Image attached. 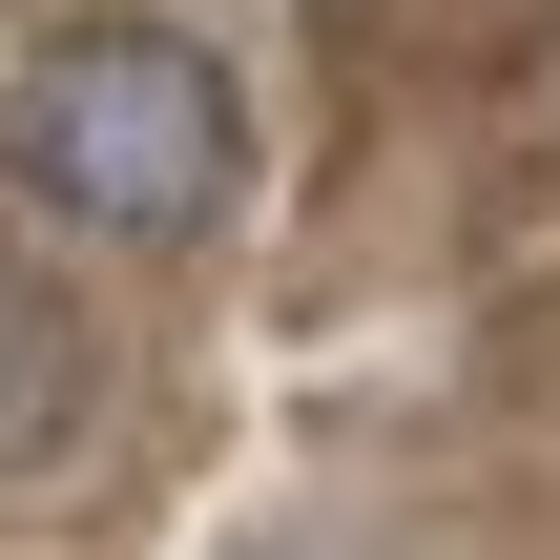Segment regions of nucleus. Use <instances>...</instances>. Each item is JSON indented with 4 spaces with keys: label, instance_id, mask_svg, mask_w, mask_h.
<instances>
[{
    "label": "nucleus",
    "instance_id": "f257e3e1",
    "mask_svg": "<svg viewBox=\"0 0 560 560\" xmlns=\"http://www.w3.org/2000/svg\"><path fill=\"white\" fill-rule=\"evenodd\" d=\"M0 187L83 249H208L249 187V83L187 21H62L0 83Z\"/></svg>",
    "mask_w": 560,
    "mask_h": 560
}]
</instances>
